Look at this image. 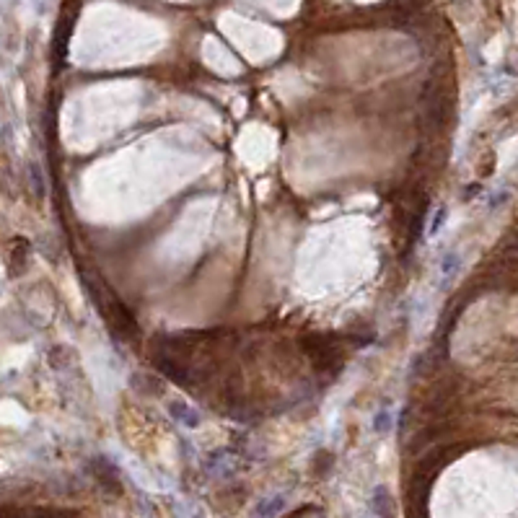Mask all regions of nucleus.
<instances>
[{"label": "nucleus", "instance_id": "nucleus-4", "mask_svg": "<svg viewBox=\"0 0 518 518\" xmlns=\"http://www.w3.org/2000/svg\"><path fill=\"white\" fill-rule=\"evenodd\" d=\"M389 428H392V417H389V412H381V415L376 417V431L387 433Z\"/></svg>", "mask_w": 518, "mask_h": 518}, {"label": "nucleus", "instance_id": "nucleus-2", "mask_svg": "<svg viewBox=\"0 0 518 518\" xmlns=\"http://www.w3.org/2000/svg\"><path fill=\"white\" fill-rule=\"evenodd\" d=\"M168 412L171 415H176V420H182L184 425H200V415L195 412V409H190L184 401H171V407H168Z\"/></svg>", "mask_w": 518, "mask_h": 518}, {"label": "nucleus", "instance_id": "nucleus-1", "mask_svg": "<svg viewBox=\"0 0 518 518\" xmlns=\"http://www.w3.org/2000/svg\"><path fill=\"white\" fill-rule=\"evenodd\" d=\"M373 513H379V516H392L394 513V500H392L387 487H379L373 492Z\"/></svg>", "mask_w": 518, "mask_h": 518}, {"label": "nucleus", "instance_id": "nucleus-5", "mask_svg": "<svg viewBox=\"0 0 518 518\" xmlns=\"http://www.w3.org/2000/svg\"><path fill=\"white\" fill-rule=\"evenodd\" d=\"M446 215H448V212H446V207H441V210L436 212V218H433V223H431V234H438V228L443 226Z\"/></svg>", "mask_w": 518, "mask_h": 518}, {"label": "nucleus", "instance_id": "nucleus-3", "mask_svg": "<svg viewBox=\"0 0 518 518\" xmlns=\"http://www.w3.org/2000/svg\"><path fill=\"white\" fill-rule=\"evenodd\" d=\"M456 267H459V257L456 254H448V257H443V262H441V270L451 278L453 272H456Z\"/></svg>", "mask_w": 518, "mask_h": 518}]
</instances>
